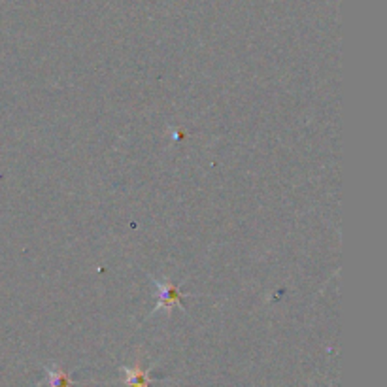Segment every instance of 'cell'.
Listing matches in <instances>:
<instances>
[{
    "label": "cell",
    "instance_id": "1",
    "mask_svg": "<svg viewBox=\"0 0 387 387\" xmlns=\"http://www.w3.org/2000/svg\"><path fill=\"white\" fill-rule=\"evenodd\" d=\"M125 374L127 387H150V372H148L145 368L140 367V365H136V367L132 368H125Z\"/></svg>",
    "mask_w": 387,
    "mask_h": 387
},
{
    "label": "cell",
    "instance_id": "2",
    "mask_svg": "<svg viewBox=\"0 0 387 387\" xmlns=\"http://www.w3.org/2000/svg\"><path fill=\"white\" fill-rule=\"evenodd\" d=\"M182 302V295L177 293L176 285H172L171 282H164L161 285V297H159V306L163 308H172Z\"/></svg>",
    "mask_w": 387,
    "mask_h": 387
},
{
    "label": "cell",
    "instance_id": "3",
    "mask_svg": "<svg viewBox=\"0 0 387 387\" xmlns=\"http://www.w3.org/2000/svg\"><path fill=\"white\" fill-rule=\"evenodd\" d=\"M49 387H72V380L61 368H52L49 370Z\"/></svg>",
    "mask_w": 387,
    "mask_h": 387
}]
</instances>
